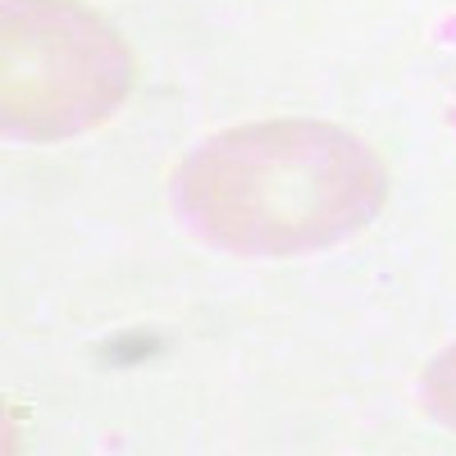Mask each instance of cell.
Wrapping results in <instances>:
<instances>
[{
    "label": "cell",
    "mask_w": 456,
    "mask_h": 456,
    "mask_svg": "<svg viewBox=\"0 0 456 456\" xmlns=\"http://www.w3.org/2000/svg\"><path fill=\"white\" fill-rule=\"evenodd\" d=\"M178 197L215 242L283 256L365 224L384 197V169L338 128L256 124L192 151Z\"/></svg>",
    "instance_id": "cell-1"
},
{
    "label": "cell",
    "mask_w": 456,
    "mask_h": 456,
    "mask_svg": "<svg viewBox=\"0 0 456 456\" xmlns=\"http://www.w3.org/2000/svg\"><path fill=\"white\" fill-rule=\"evenodd\" d=\"M429 397H434V406L447 415V420L456 425V347L434 365V374H429Z\"/></svg>",
    "instance_id": "cell-2"
}]
</instances>
